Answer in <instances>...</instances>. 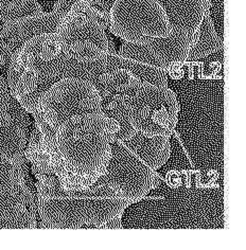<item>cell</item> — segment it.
Masks as SVG:
<instances>
[{
  "instance_id": "1",
  "label": "cell",
  "mask_w": 246,
  "mask_h": 250,
  "mask_svg": "<svg viewBox=\"0 0 246 250\" xmlns=\"http://www.w3.org/2000/svg\"><path fill=\"white\" fill-rule=\"evenodd\" d=\"M119 128L113 119L91 114L68 119L56 129L51 146H44L41 138L63 190H86L102 176Z\"/></svg>"
},
{
  "instance_id": "5",
  "label": "cell",
  "mask_w": 246,
  "mask_h": 250,
  "mask_svg": "<svg viewBox=\"0 0 246 250\" xmlns=\"http://www.w3.org/2000/svg\"><path fill=\"white\" fill-rule=\"evenodd\" d=\"M109 15L112 33L128 42L148 43L172 32L158 0H115Z\"/></svg>"
},
{
  "instance_id": "15",
  "label": "cell",
  "mask_w": 246,
  "mask_h": 250,
  "mask_svg": "<svg viewBox=\"0 0 246 250\" xmlns=\"http://www.w3.org/2000/svg\"><path fill=\"white\" fill-rule=\"evenodd\" d=\"M127 69L139 79L141 82L150 83L158 87H168L167 72L158 67L142 64L131 59L123 58L112 51H109L106 54V70L105 72H111L117 69Z\"/></svg>"
},
{
  "instance_id": "20",
  "label": "cell",
  "mask_w": 246,
  "mask_h": 250,
  "mask_svg": "<svg viewBox=\"0 0 246 250\" xmlns=\"http://www.w3.org/2000/svg\"><path fill=\"white\" fill-rule=\"evenodd\" d=\"M5 62L4 56L0 53V68ZM12 101V96L9 91L8 85L5 84L4 80L0 76V118L9 115V108Z\"/></svg>"
},
{
  "instance_id": "11",
  "label": "cell",
  "mask_w": 246,
  "mask_h": 250,
  "mask_svg": "<svg viewBox=\"0 0 246 250\" xmlns=\"http://www.w3.org/2000/svg\"><path fill=\"white\" fill-rule=\"evenodd\" d=\"M194 39L195 35L172 30L170 35L156 37L144 45L152 52L156 66L167 72L174 67L182 66L188 61Z\"/></svg>"
},
{
  "instance_id": "21",
  "label": "cell",
  "mask_w": 246,
  "mask_h": 250,
  "mask_svg": "<svg viewBox=\"0 0 246 250\" xmlns=\"http://www.w3.org/2000/svg\"><path fill=\"white\" fill-rule=\"evenodd\" d=\"M77 1L78 0H58L54 5L53 10L58 12V13H60L61 15L64 16Z\"/></svg>"
},
{
  "instance_id": "6",
  "label": "cell",
  "mask_w": 246,
  "mask_h": 250,
  "mask_svg": "<svg viewBox=\"0 0 246 250\" xmlns=\"http://www.w3.org/2000/svg\"><path fill=\"white\" fill-rule=\"evenodd\" d=\"M112 156L105 173L93 185H105L115 194L135 204L148 195L151 190L159 186L160 175L148 167L122 142L111 143Z\"/></svg>"
},
{
  "instance_id": "7",
  "label": "cell",
  "mask_w": 246,
  "mask_h": 250,
  "mask_svg": "<svg viewBox=\"0 0 246 250\" xmlns=\"http://www.w3.org/2000/svg\"><path fill=\"white\" fill-rule=\"evenodd\" d=\"M62 49L92 43L105 52H109L110 42L104 28L88 14L86 0H78L63 16L56 27Z\"/></svg>"
},
{
  "instance_id": "22",
  "label": "cell",
  "mask_w": 246,
  "mask_h": 250,
  "mask_svg": "<svg viewBox=\"0 0 246 250\" xmlns=\"http://www.w3.org/2000/svg\"><path fill=\"white\" fill-rule=\"evenodd\" d=\"M0 53H1V52H0ZM1 54H2V53H1Z\"/></svg>"
},
{
  "instance_id": "4",
  "label": "cell",
  "mask_w": 246,
  "mask_h": 250,
  "mask_svg": "<svg viewBox=\"0 0 246 250\" xmlns=\"http://www.w3.org/2000/svg\"><path fill=\"white\" fill-rule=\"evenodd\" d=\"M101 112L99 92L88 81L65 78L44 91L32 115L40 116L53 132L72 117Z\"/></svg>"
},
{
  "instance_id": "9",
  "label": "cell",
  "mask_w": 246,
  "mask_h": 250,
  "mask_svg": "<svg viewBox=\"0 0 246 250\" xmlns=\"http://www.w3.org/2000/svg\"><path fill=\"white\" fill-rule=\"evenodd\" d=\"M62 17L63 15L53 10L50 13L43 12L39 15L4 23L0 29V52L5 61L31 37L42 33L55 32Z\"/></svg>"
},
{
  "instance_id": "17",
  "label": "cell",
  "mask_w": 246,
  "mask_h": 250,
  "mask_svg": "<svg viewBox=\"0 0 246 250\" xmlns=\"http://www.w3.org/2000/svg\"><path fill=\"white\" fill-rule=\"evenodd\" d=\"M16 51L28 61L49 62L62 52L59 35L55 32L42 33L24 42Z\"/></svg>"
},
{
  "instance_id": "8",
  "label": "cell",
  "mask_w": 246,
  "mask_h": 250,
  "mask_svg": "<svg viewBox=\"0 0 246 250\" xmlns=\"http://www.w3.org/2000/svg\"><path fill=\"white\" fill-rule=\"evenodd\" d=\"M36 211L26 178L0 185V229H34Z\"/></svg>"
},
{
  "instance_id": "14",
  "label": "cell",
  "mask_w": 246,
  "mask_h": 250,
  "mask_svg": "<svg viewBox=\"0 0 246 250\" xmlns=\"http://www.w3.org/2000/svg\"><path fill=\"white\" fill-rule=\"evenodd\" d=\"M27 130L10 115L0 118V159L13 162L26 159Z\"/></svg>"
},
{
  "instance_id": "18",
  "label": "cell",
  "mask_w": 246,
  "mask_h": 250,
  "mask_svg": "<svg viewBox=\"0 0 246 250\" xmlns=\"http://www.w3.org/2000/svg\"><path fill=\"white\" fill-rule=\"evenodd\" d=\"M223 48V42L221 41L214 31L210 9H207L203 20L195 33L193 45L189 52L188 61L200 60L206 58L209 54L217 52Z\"/></svg>"
},
{
  "instance_id": "3",
  "label": "cell",
  "mask_w": 246,
  "mask_h": 250,
  "mask_svg": "<svg viewBox=\"0 0 246 250\" xmlns=\"http://www.w3.org/2000/svg\"><path fill=\"white\" fill-rule=\"evenodd\" d=\"M130 105V121L144 136L171 137L179 122V104L168 87L137 81L124 89Z\"/></svg>"
},
{
  "instance_id": "13",
  "label": "cell",
  "mask_w": 246,
  "mask_h": 250,
  "mask_svg": "<svg viewBox=\"0 0 246 250\" xmlns=\"http://www.w3.org/2000/svg\"><path fill=\"white\" fill-rule=\"evenodd\" d=\"M166 14L172 30L195 35L205 11L210 9L209 0H168Z\"/></svg>"
},
{
  "instance_id": "2",
  "label": "cell",
  "mask_w": 246,
  "mask_h": 250,
  "mask_svg": "<svg viewBox=\"0 0 246 250\" xmlns=\"http://www.w3.org/2000/svg\"><path fill=\"white\" fill-rule=\"evenodd\" d=\"M131 205L111 196H44L36 203L47 229H121L122 214Z\"/></svg>"
},
{
  "instance_id": "10",
  "label": "cell",
  "mask_w": 246,
  "mask_h": 250,
  "mask_svg": "<svg viewBox=\"0 0 246 250\" xmlns=\"http://www.w3.org/2000/svg\"><path fill=\"white\" fill-rule=\"evenodd\" d=\"M37 87L39 72L35 67L14 51L9 59L8 88L12 98H14L28 114H33L36 110L35 91Z\"/></svg>"
},
{
  "instance_id": "16",
  "label": "cell",
  "mask_w": 246,
  "mask_h": 250,
  "mask_svg": "<svg viewBox=\"0 0 246 250\" xmlns=\"http://www.w3.org/2000/svg\"><path fill=\"white\" fill-rule=\"evenodd\" d=\"M101 99V112L106 117L116 120L120 128L116 135V140L123 141L133 136L136 130L130 121V105L124 90L120 92L104 93Z\"/></svg>"
},
{
  "instance_id": "12",
  "label": "cell",
  "mask_w": 246,
  "mask_h": 250,
  "mask_svg": "<svg viewBox=\"0 0 246 250\" xmlns=\"http://www.w3.org/2000/svg\"><path fill=\"white\" fill-rule=\"evenodd\" d=\"M120 142L153 170L165 165L171 154L170 137L167 136L148 137L136 132L129 139Z\"/></svg>"
},
{
  "instance_id": "19",
  "label": "cell",
  "mask_w": 246,
  "mask_h": 250,
  "mask_svg": "<svg viewBox=\"0 0 246 250\" xmlns=\"http://www.w3.org/2000/svg\"><path fill=\"white\" fill-rule=\"evenodd\" d=\"M37 0H0V20L3 23L43 13Z\"/></svg>"
}]
</instances>
